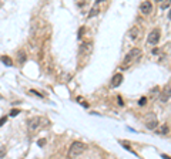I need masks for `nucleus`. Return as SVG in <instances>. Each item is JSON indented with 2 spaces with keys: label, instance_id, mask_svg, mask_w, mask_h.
Returning a JSON list of instances; mask_svg holds the SVG:
<instances>
[{
  "label": "nucleus",
  "instance_id": "f257e3e1",
  "mask_svg": "<svg viewBox=\"0 0 171 159\" xmlns=\"http://www.w3.org/2000/svg\"><path fill=\"white\" fill-rule=\"evenodd\" d=\"M86 143L80 141H74L71 145H70V149H68V158L73 159V158H77L79 155H81L83 152L86 151Z\"/></svg>",
  "mask_w": 171,
  "mask_h": 159
},
{
  "label": "nucleus",
  "instance_id": "5701e85b",
  "mask_svg": "<svg viewBox=\"0 0 171 159\" xmlns=\"http://www.w3.org/2000/svg\"><path fill=\"white\" fill-rule=\"evenodd\" d=\"M37 145H39V146H44V145H46V139H39V141H37Z\"/></svg>",
  "mask_w": 171,
  "mask_h": 159
},
{
  "label": "nucleus",
  "instance_id": "0eeeda50",
  "mask_svg": "<svg viewBox=\"0 0 171 159\" xmlns=\"http://www.w3.org/2000/svg\"><path fill=\"white\" fill-rule=\"evenodd\" d=\"M140 10H141L143 14H150L151 10H153V3L148 1V0H147V1H143L141 6H140Z\"/></svg>",
  "mask_w": 171,
  "mask_h": 159
},
{
  "label": "nucleus",
  "instance_id": "b1692460",
  "mask_svg": "<svg viewBox=\"0 0 171 159\" xmlns=\"http://www.w3.org/2000/svg\"><path fill=\"white\" fill-rule=\"evenodd\" d=\"M158 91H160V88H158V87H154V89L153 91H151V95H157V94H158Z\"/></svg>",
  "mask_w": 171,
  "mask_h": 159
},
{
  "label": "nucleus",
  "instance_id": "423d86ee",
  "mask_svg": "<svg viewBox=\"0 0 171 159\" xmlns=\"http://www.w3.org/2000/svg\"><path fill=\"white\" fill-rule=\"evenodd\" d=\"M93 51V43L91 41H86L80 46V55H88Z\"/></svg>",
  "mask_w": 171,
  "mask_h": 159
},
{
  "label": "nucleus",
  "instance_id": "9d476101",
  "mask_svg": "<svg viewBox=\"0 0 171 159\" xmlns=\"http://www.w3.org/2000/svg\"><path fill=\"white\" fill-rule=\"evenodd\" d=\"M104 1V0H96V3L93 4V7H91V10H90V13H88V18H93L96 17L97 14H99V12H100V7H99V4Z\"/></svg>",
  "mask_w": 171,
  "mask_h": 159
},
{
  "label": "nucleus",
  "instance_id": "c85d7f7f",
  "mask_svg": "<svg viewBox=\"0 0 171 159\" xmlns=\"http://www.w3.org/2000/svg\"><path fill=\"white\" fill-rule=\"evenodd\" d=\"M168 17H170V18H171V10H170V13H168Z\"/></svg>",
  "mask_w": 171,
  "mask_h": 159
},
{
  "label": "nucleus",
  "instance_id": "f8f14e48",
  "mask_svg": "<svg viewBox=\"0 0 171 159\" xmlns=\"http://www.w3.org/2000/svg\"><path fill=\"white\" fill-rule=\"evenodd\" d=\"M155 132H157V134H160V135H165V134L168 132V126H167L165 124L161 125L160 128H157V129H155Z\"/></svg>",
  "mask_w": 171,
  "mask_h": 159
},
{
  "label": "nucleus",
  "instance_id": "6e6552de",
  "mask_svg": "<svg viewBox=\"0 0 171 159\" xmlns=\"http://www.w3.org/2000/svg\"><path fill=\"white\" fill-rule=\"evenodd\" d=\"M40 122H41L40 117H34V118H32V119H29L27 126H29V129H30V131H36V129L40 126Z\"/></svg>",
  "mask_w": 171,
  "mask_h": 159
},
{
  "label": "nucleus",
  "instance_id": "4468645a",
  "mask_svg": "<svg viewBox=\"0 0 171 159\" xmlns=\"http://www.w3.org/2000/svg\"><path fill=\"white\" fill-rule=\"evenodd\" d=\"M17 58H19V63L23 64V63L26 61V58H27V57H26V53H24L23 50H20V51L17 53Z\"/></svg>",
  "mask_w": 171,
  "mask_h": 159
},
{
  "label": "nucleus",
  "instance_id": "a878e982",
  "mask_svg": "<svg viewBox=\"0 0 171 159\" xmlns=\"http://www.w3.org/2000/svg\"><path fill=\"white\" fill-rule=\"evenodd\" d=\"M158 53V48H153V54H157Z\"/></svg>",
  "mask_w": 171,
  "mask_h": 159
},
{
  "label": "nucleus",
  "instance_id": "a211bd4d",
  "mask_svg": "<svg viewBox=\"0 0 171 159\" xmlns=\"http://www.w3.org/2000/svg\"><path fill=\"white\" fill-rule=\"evenodd\" d=\"M120 145H123V146H124V148H125L127 151H131V146H130V145H128L127 142H124V141H120Z\"/></svg>",
  "mask_w": 171,
  "mask_h": 159
},
{
  "label": "nucleus",
  "instance_id": "39448f33",
  "mask_svg": "<svg viewBox=\"0 0 171 159\" xmlns=\"http://www.w3.org/2000/svg\"><path fill=\"white\" fill-rule=\"evenodd\" d=\"M170 98H171V87L170 85H165L163 88V91L160 92V101L161 102H167Z\"/></svg>",
  "mask_w": 171,
  "mask_h": 159
},
{
  "label": "nucleus",
  "instance_id": "1a4fd4ad",
  "mask_svg": "<svg viewBox=\"0 0 171 159\" xmlns=\"http://www.w3.org/2000/svg\"><path fill=\"white\" fill-rule=\"evenodd\" d=\"M123 80H124V77H123V74L121 72H117L113 78H111V87L113 88H117L121 85V83H123Z\"/></svg>",
  "mask_w": 171,
  "mask_h": 159
},
{
  "label": "nucleus",
  "instance_id": "2eb2a0df",
  "mask_svg": "<svg viewBox=\"0 0 171 159\" xmlns=\"http://www.w3.org/2000/svg\"><path fill=\"white\" fill-rule=\"evenodd\" d=\"M84 31H86V27H80L79 31H77V38H81L83 34H84Z\"/></svg>",
  "mask_w": 171,
  "mask_h": 159
},
{
  "label": "nucleus",
  "instance_id": "20e7f679",
  "mask_svg": "<svg viewBox=\"0 0 171 159\" xmlns=\"http://www.w3.org/2000/svg\"><path fill=\"white\" fill-rule=\"evenodd\" d=\"M160 30L158 29H154L150 31V34H148V38H147V41L150 43V44H157L158 43V40H160Z\"/></svg>",
  "mask_w": 171,
  "mask_h": 159
},
{
  "label": "nucleus",
  "instance_id": "cd10ccee",
  "mask_svg": "<svg viewBox=\"0 0 171 159\" xmlns=\"http://www.w3.org/2000/svg\"><path fill=\"white\" fill-rule=\"evenodd\" d=\"M163 158H164V159H170V156H168V155H163Z\"/></svg>",
  "mask_w": 171,
  "mask_h": 159
},
{
  "label": "nucleus",
  "instance_id": "bb28decb",
  "mask_svg": "<svg viewBox=\"0 0 171 159\" xmlns=\"http://www.w3.org/2000/svg\"><path fill=\"white\" fill-rule=\"evenodd\" d=\"M81 105L84 106V108H88V104H87V102H83V104H81Z\"/></svg>",
  "mask_w": 171,
  "mask_h": 159
},
{
  "label": "nucleus",
  "instance_id": "7ed1b4c3",
  "mask_svg": "<svg viewBox=\"0 0 171 159\" xmlns=\"http://www.w3.org/2000/svg\"><path fill=\"white\" fill-rule=\"evenodd\" d=\"M145 126L148 129H157L158 119H157V117L154 114H147V117H145Z\"/></svg>",
  "mask_w": 171,
  "mask_h": 159
},
{
  "label": "nucleus",
  "instance_id": "aec40b11",
  "mask_svg": "<svg viewBox=\"0 0 171 159\" xmlns=\"http://www.w3.org/2000/svg\"><path fill=\"white\" fill-rule=\"evenodd\" d=\"M30 92H32L33 95H36V97H40V98H43V94H40V92H37L36 89H30Z\"/></svg>",
  "mask_w": 171,
  "mask_h": 159
},
{
  "label": "nucleus",
  "instance_id": "4be33fe9",
  "mask_svg": "<svg viewBox=\"0 0 171 159\" xmlns=\"http://www.w3.org/2000/svg\"><path fill=\"white\" fill-rule=\"evenodd\" d=\"M4 156H6V149L0 148V158H4Z\"/></svg>",
  "mask_w": 171,
  "mask_h": 159
},
{
  "label": "nucleus",
  "instance_id": "ddd939ff",
  "mask_svg": "<svg viewBox=\"0 0 171 159\" xmlns=\"http://www.w3.org/2000/svg\"><path fill=\"white\" fill-rule=\"evenodd\" d=\"M1 63H3L4 66H7V67H12V66H13L12 58H10V57H7V55H3V57H1Z\"/></svg>",
  "mask_w": 171,
  "mask_h": 159
},
{
  "label": "nucleus",
  "instance_id": "393cba45",
  "mask_svg": "<svg viewBox=\"0 0 171 159\" xmlns=\"http://www.w3.org/2000/svg\"><path fill=\"white\" fill-rule=\"evenodd\" d=\"M117 101H119V105L120 106L124 105V102H123V98H121V97H119V98H117Z\"/></svg>",
  "mask_w": 171,
  "mask_h": 159
},
{
  "label": "nucleus",
  "instance_id": "f03ea898",
  "mask_svg": "<svg viewBox=\"0 0 171 159\" xmlns=\"http://www.w3.org/2000/svg\"><path fill=\"white\" fill-rule=\"evenodd\" d=\"M141 54H143V51H141L140 48H131V50L127 53L125 58H124V64H130L131 61H134V60H137V58H140Z\"/></svg>",
  "mask_w": 171,
  "mask_h": 159
},
{
  "label": "nucleus",
  "instance_id": "f3484780",
  "mask_svg": "<svg viewBox=\"0 0 171 159\" xmlns=\"http://www.w3.org/2000/svg\"><path fill=\"white\" fill-rule=\"evenodd\" d=\"M19 114H20V111H19V109H16V108H13V109L10 111V117H17Z\"/></svg>",
  "mask_w": 171,
  "mask_h": 159
},
{
  "label": "nucleus",
  "instance_id": "9b49d317",
  "mask_svg": "<svg viewBox=\"0 0 171 159\" xmlns=\"http://www.w3.org/2000/svg\"><path fill=\"white\" fill-rule=\"evenodd\" d=\"M138 35H140V29L138 27H131V30L128 31V37L131 38V40H137L138 38Z\"/></svg>",
  "mask_w": 171,
  "mask_h": 159
},
{
  "label": "nucleus",
  "instance_id": "dca6fc26",
  "mask_svg": "<svg viewBox=\"0 0 171 159\" xmlns=\"http://www.w3.org/2000/svg\"><path fill=\"white\" fill-rule=\"evenodd\" d=\"M145 104H147V98H145V97H143V98L138 100V105L140 106H144Z\"/></svg>",
  "mask_w": 171,
  "mask_h": 159
},
{
  "label": "nucleus",
  "instance_id": "6ab92c4d",
  "mask_svg": "<svg viewBox=\"0 0 171 159\" xmlns=\"http://www.w3.org/2000/svg\"><path fill=\"white\" fill-rule=\"evenodd\" d=\"M6 122H7V117L4 115V117H1V118H0V128H1L3 125L6 124Z\"/></svg>",
  "mask_w": 171,
  "mask_h": 159
},
{
  "label": "nucleus",
  "instance_id": "412c9836",
  "mask_svg": "<svg viewBox=\"0 0 171 159\" xmlns=\"http://www.w3.org/2000/svg\"><path fill=\"white\" fill-rule=\"evenodd\" d=\"M170 6H171V0H168V1H165V3H163V6H161V7H163V9H168Z\"/></svg>",
  "mask_w": 171,
  "mask_h": 159
}]
</instances>
